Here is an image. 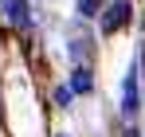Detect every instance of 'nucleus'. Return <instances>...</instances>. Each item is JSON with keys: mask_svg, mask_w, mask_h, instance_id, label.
<instances>
[{"mask_svg": "<svg viewBox=\"0 0 145 137\" xmlns=\"http://www.w3.org/2000/svg\"><path fill=\"white\" fill-rule=\"evenodd\" d=\"M78 8H82V16H94V8H98V0H78Z\"/></svg>", "mask_w": 145, "mask_h": 137, "instance_id": "5", "label": "nucleus"}, {"mask_svg": "<svg viewBox=\"0 0 145 137\" xmlns=\"http://www.w3.org/2000/svg\"><path fill=\"white\" fill-rule=\"evenodd\" d=\"M0 16L16 27H27L31 16H27V0H0Z\"/></svg>", "mask_w": 145, "mask_h": 137, "instance_id": "1", "label": "nucleus"}, {"mask_svg": "<svg viewBox=\"0 0 145 137\" xmlns=\"http://www.w3.org/2000/svg\"><path fill=\"white\" fill-rule=\"evenodd\" d=\"M125 12H129V4H125V0L110 4V8H106V16H102V31H114V27H121V23H125Z\"/></svg>", "mask_w": 145, "mask_h": 137, "instance_id": "2", "label": "nucleus"}, {"mask_svg": "<svg viewBox=\"0 0 145 137\" xmlns=\"http://www.w3.org/2000/svg\"><path fill=\"white\" fill-rule=\"evenodd\" d=\"M74 90H90V70H74Z\"/></svg>", "mask_w": 145, "mask_h": 137, "instance_id": "4", "label": "nucleus"}, {"mask_svg": "<svg viewBox=\"0 0 145 137\" xmlns=\"http://www.w3.org/2000/svg\"><path fill=\"white\" fill-rule=\"evenodd\" d=\"M125 137H137V133H133V129H129V133H125Z\"/></svg>", "mask_w": 145, "mask_h": 137, "instance_id": "6", "label": "nucleus"}, {"mask_svg": "<svg viewBox=\"0 0 145 137\" xmlns=\"http://www.w3.org/2000/svg\"><path fill=\"white\" fill-rule=\"evenodd\" d=\"M121 110H125V114L137 110V78H133V74H125V82H121Z\"/></svg>", "mask_w": 145, "mask_h": 137, "instance_id": "3", "label": "nucleus"}]
</instances>
